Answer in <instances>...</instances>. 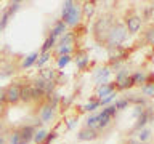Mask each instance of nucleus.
Instances as JSON below:
<instances>
[{
    "instance_id": "1",
    "label": "nucleus",
    "mask_w": 154,
    "mask_h": 144,
    "mask_svg": "<svg viewBox=\"0 0 154 144\" xmlns=\"http://www.w3.org/2000/svg\"><path fill=\"white\" fill-rule=\"evenodd\" d=\"M114 16L111 13L101 14L100 19H96L95 26H93V35L100 43H106V38H108V34L111 31V27L114 26Z\"/></svg>"
},
{
    "instance_id": "2",
    "label": "nucleus",
    "mask_w": 154,
    "mask_h": 144,
    "mask_svg": "<svg viewBox=\"0 0 154 144\" xmlns=\"http://www.w3.org/2000/svg\"><path fill=\"white\" fill-rule=\"evenodd\" d=\"M125 38H127V29L122 22H114V26L111 27V31L108 34V38H106V45L108 48L112 46H120Z\"/></svg>"
},
{
    "instance_id": "3",
    "label": "nucleus",
    "mask_w": 154,
    "mask_h": 144,
    "mask_svg": "<svg viewBox=\"0 0 154 144\" xmlns=\"http://www.w3.org/2000/svg\"><path fill=\"white\" fill-rule=\"evenodd\" d=\"M116 88L117 90H128L133 86V80L132 75L128 74L127 69H120L117 74H116Z\"/></svg>"
},
{
    "instance_id": "4",
    "label": "nucleus",
    "mask_w": 154,
    "mask_h": 144,
    "mask_svg": "<svg viewBox=\"0 0 154 144\" xmlns=\"http://www.w3.org/2000/svg\"><path fill=\"white\" fill-rule=\"evenodd\" d=\"M141 24H143V18L138 16L137 13H127V16H125V29L130 32V34H138L140 29H141Z\"/></svg>"
},
{
    "instance_id": "5",
    "label": "nucleus",
    "mask_w": 154,
    "mask_h": 144,
    "mask_svg": "<svg viewBox=\"0 0 154 144\" xmlns=\"http://www.w3.org/2000/svg\"><path fill=\"white\" fill-rule=\"evenodd\" d=\"M5 90H7V103L8 104H18L21 101V85L19 83H13Z\"/></svg>"
},
{
    "instance_id": "6",
    "label": "nucleus",
    "mask_w": 154,
    "mask_h": 144,
    "mask_svg": "<svg viewBox=\"0 0 154 144\" xmlns=\"http://www.w3.org/2000/svg\"><path fill=\"white\" fill-rule=\"evenodd\" d=\"M80 16H82V7L79 3H74V7H72L71 13L67 14V18L64 19L66 26H71V27H75L77 24L80 22Z\"/></svg>"
},
{
    "instance_id": "7",
    "label": "nucleus",
    "mask_w": 154,
    "mask_h": 144,
    "mask_svg": "<svg viewBox=\"0 0 154 144\" xmlns=\"http://www.w3.org/2000/svg\"><path fill=\"white\" fill-rule=\"evenodd\" d=\"M38 118L42 123H51V120L55 118V107H51L48 103L42 104L40 110H38Z\"/></svg>"
},
{
    "instance_id": "8",
    "label": "nucleus",
    "mask_w": 154,
    "mask_h": 144,
    "mask_svg": "<svg viewBox=\"0 0 154 144\" xmlns=\"http://www.w3.org/2000/svg\"><path fill=\"white\" fill-rule=\"evenodd\" d=\"M152 117H154V110L152 109H144L143 112H141V115H138V120H137V123H135V130L137 131H140V130H143L144 127L148 125V122H151L152 120Z\"/></svg>"
},
{
    "instance_id": "9",
    "label": "nucleus",
    "mask_w": 154,
    "mask_h": 144,
    "mask_svg": "<svg viewBox=\"0 0 154 144\" xmlns=\"http://www.w3.org/2000/svg\"><path fill=\"white\" fill-rule=\"evenodd\" d=\"M19 138H21L23 144H29L34 139V133H35V128L32 125H23V127L18 128Z\"/></svg>"
},
{
    "instance_id": "10",
    "label": "nucleus",
    "mask_w": 154,
    "mask_h": 144,
    "mask_svg": "<svg viewBox=\"0 0 154 144\" xmlns=\"http://www.w3.org/2000/svg\"><path fill=\"white\" fill-rule=\"evenodd\" d=\"M100 134H98V131L96 130H93V128H82L79 133H77V139L79 141H93V139H96Z\"/></svg>"
},
{
    "instance_id": "11",
    "label": "nucleus",
    "mask_w": 154,
    "mask_h": 144,
    "mask_svg": "<svg viewBox=\"0 0 154 144\" xmlns=\"http://www.w3.org/2000/svg\"><path fill=\"white\" fill-rule=\"evenodd\" d=\"M111 75V67H100L95 70V80L98 85H104L108 83V79Z\"/></svg>"
},
{
    "instance_id": "12",
    "label": "nucleus",
    "mask_w": 154,
    "mask_h": 144,
    "mask_svg": "<svg viewBox=\"0 0 154 144\" xmlns=\"http://www.w3.org/2000/svg\"><path fill=\"white\" fill-rule=\"evenodd\" d=\"M75 64H77V69H85L87 66H88V61H90V58L88 55H87V51L85 50H80V51H77L75 53Z\"/></svg>"
},
{
    "instance_id": "13",
    "label": "nucleus",
    "mask_w": 154,
    "mask_h": 144,
    "mask_svg": "<svg viewBox=\"0 0 154 144\" xmlns=\"http://www.w3.org/2000/svg\"><path fill=\"white\" fill-rule=\"evenodd\" d=\"M116 91V85L114 83H104V85H100L98 86V93H96V96L100 98V101L103 99V96L106 98V96L112 94Z\"/></svg>"
},
{
    "instance_id": "14",
    "label": "nucleus",
    "mask_w": 154,
    "mask_h": 144,
    "mask_svg": "<svg viewBox=\"0 0 154 144\" xmlns=\"http://www.w3.org/2000/svg\"><path fill=\"white\" fill-rule=\"evenodd\" d=\"M66 29H67V26H66V22L64 21H61V19H60V21H56L55 22V26H53V29H51V34H50V35L51 37H61L63 35V34H64L66 32Z\"/></svg>"
},
{
    "instance_id": "15",
    "label": "nucleus",
    "mask_w": 154,
    "mask_h": 144,
    "mask_svg": "<svg viewBox=\"0 0 154 144\" xmlns=\"http://www.w3.org/2000/svg\"><path fill=\"white\" fill-rule=\"evenodd\" d=\"M21 101L23 103H31L32 101V86H31V83L21 85Z\"/></svg>"
},
{
    "instance_id": "16",
    "label": "nucleus",
    "mask_w": 154,
    "mask_h": 144,
    "mask_svg": "<svg viewBox=\"0 0 154 144\" xmlns=\"http://www.w3.org/2000/svg\"><path fill=\"white\" fill-rule=\"evenodd\" d=\"M75 42V34L74 32H64L61 35V40H60V45H64V46H72Z\"/></svg>"
},
{
    "instance_id": "17",
    "label": "nucleus",
    "mask_w": 154,
    "mask_h": 144,
    "mask_svg": "<svg viewBox=\"0 0 154 144\" xmlns=\"http://www.w3.org/2000/svg\"><path fill=\"white\" fill-rule=\"evenodd\" d=\"M95 5H96L95 2H85V3H84L82 10H84V16H85L87 19H90L91 16H93V13H95V10H96Z\"/></svg>"
},
{
    "instance_id": "18",
    "label": "nucleus",
    "mask_w": 154,
    "mask_h": 144,
    "mask_svg": "<svg viewBox=\"0 0 154 144\" xmlns=\"http://www.w3.org/2000/svg\"><path fill=\"white\" fill-rule=\"evenodd\" d=\"M56 75H58V72L53 70V69H43L40 72V79H43L45 82H55Z\"/></svg>"
},
{
    "instance_id": "19",
    "label": "nucleus",
    "mask_w": 154,
    "mask_h": 144,
    "mask_svg": "<svg viewBox=\"0 0 154 144\" xmlns=\"http://www.w3.org/2000/svg\"><path fill=\"white\" fill-rule=\"evenodd\" d=\"M37 59H38V53H37V51L31 53V55L26 56V59H24V62H23V69H27V67L34 66V64L37 62Z\"/></svg>"
},
{
    "instance_id": "20",
    "label": "nucleus",
    "mask_w": 154,
    "mask_h": 144,
    "mask_svg": "<svg viewBox=\"0 0 154 144\" xmlns=\"http://www.w3.org/2000/svg\"><path fill=\"white\" fill-rule=\"evenodd\" d=\"M132 80H133V85H144L146 83V74L144 72H135L132 75Z\"/></svg>"
},
{
    "instance_id": "21",
    "label": "nucleus",
    "mask_w": 154,
    "mask_h": 144,
    "mask_svg": "<svg viewBox=\"0 0 154 144\" xmlns=\"http://www.w3.org/2000/svg\"><path fill=\"white\" fill-rule=\"evenodd\" d=\"M74 3L75 2H72V0H67V2H64L63 3V13H61V21H64V19L67 18V14L71 13V10H72V7H74Z\"/></svg>"
},
{
    "instance_id": "22",
    "label": "nucleus",
    "mask_w": 154,
    "mask_h": 144,
    "mask_svg": "<svg viewBox=\"0 0 154 144\" xmlns=\"http://www.w3.org/2000/svg\"><path fill=\"white\" fill-rule=\"evenodd\" d=\"M144 42H146L148 45L154 46V26H149L146 29V32H144Z\"/></svg>"
},
{
    "instance_id": "23",
    "label": "nucleus",
    "mask_w": 154,
    "mask_h": 144,
    "mask_svg": "<svg viewBox=\"0 0 154 144\" xmlns=\"http://www.w3.org/2000/svg\"><path fill=\"white\" fill-rule=\"evenodd\" d=\"M100 106H101V104H100V99H95V98H91V99H90V103H88V104H85L82 109H84V110H87V112H93V110H96V109L100 107Z\"/></svg>"
},
{
    "instance_id": "24",
    "label": "nucleus",
    "mask_w": 154,
    "mask_h": 144,
    "mask_svg": "<svg viewBox=\"0 0 154 144\" xmlns=\"http://www.w3.org/2000/svg\"><path fill=\"white\" fill-rule=\"evenodd\" d=\"M141 93L148 98H154V83H144L141 85Z\"/></svg>"
},
{
    "instance_id": "25",
    "label": "nucleus",
    "mask_w": 154,
    "mask_h": 144,
    "mask_svg": "<svg viewBox=\"0 0 154 144\" xmlns=\"http://www.w3.org/2000/svg\"><path fill=\"white\" fill-rule=\"evenodd\" d=\"M47 134H48L47 130H37V131L34 133V139H32V141H35V144H42L43 139L47 138Z\"/></svg>"
},
{
    "instance_id": "26",
    "label": "nucleus",
    "mask_w": 154,
    "mask_h": 144,
    "mask_svg": "<svg viewBox=\"0 0 154 144\" xmlns=\"http://www.w3.org/2000/svg\"><path fill=\"white\" fill-rule=\"evenodd\" d=\"M56 43V38L55 37H48L47 40H45V43H43V46H42V53H50V50L53 48V45Z\"/></svg>"
},
{
    "instance_id": "27",
    "label": "nucleus",
    "mask_w": 154,
    "mask_h": 144,
    "mask_svg": "<svg viewBox=\"0 0 154 144\" xmlns=\"http://www.w3.org/2000/svg\"><path fill=\"white\" fill-rule=\"evenodd\" d=\"M85 125H87V128H93V130H96V127H98V114L90 115V117L87 118Z\"/></svg>"
},
{
    "instance_id": "28",
    "label": "nucleus",
    "mask_w": 154,
    "mask_h": 144,
    "mask_svg": "<svg viewBox=\"0 0 154 144\" xmlns=\"http://www.w3.org/2000/svg\"><path fill=\"white\" fill-rule=\"evenodd\" d=\"M125 99H127L128 103H135V104L141 106V107H143V106H146V101H144L143 98H140L138 94H130L128 98H125Z\"/></svg>"
},
{
    "instance_id": "29",
    "label": "nucleus",
    "mask_w": 154,
    "mask_h": 144,
    "mask_svg": "<svg viewBox=\"0 0 154 144\" xmlns=\"http://www.w3.org/2000/svg\"><path fill=\"white\" fill-rule=\"evenodd\" d=\"M149 136H151V130H149V128H143V130H140V131H138V141L140 142H144Z\"/></svg>"
},
{
    "instance_id": "30",
    "label": "nucleus",
    "mask_w": 154,
    "mask_h": 144,
    "mask_svg": "<svg viewBox=\"0 0 154 144\" xmlns=\"http://www.w3.org/2000/svg\"><path fill=\"white\" fill-rule=\"evenodd\" d=\"M8 19H10V14L7 10H3V13H2V16H0V32L3 31L5 27H7V24H8Z\"/></svg>"
},
{
    "instance_id": "31",
    "label": "nucleus",
    "mask_w": 154,
    "mask_h": 144,
    "mask_svg": "<svg viewBox=\"0 0 154 144\" xmlns=\"http://www.w3.org/2000/svg\"><path fill=\"white\" fill-rule=\"evenodd\" d=\"M48 59H50V53H42V55H38V59L35 62V66L37 67H43V64L48 62Z\"/></svg>"
},
{
    "instance_id": "32",
    "label": "nucleus",
    "mask_w": 154,
    "mask_h": 144,
    "mask_svg": "<svg viewBox=\"0 0 154 144\" xmlns=\"http://www.w3.org/2000/svg\"><path fill=\"white\" fill-rule=\"evenodd\" d=\"M71 59H72V58H71L69 55H66V56H60V58H58V62H56V64H58V67H60V69H63L64 66L69 64Z\"/></svg>"
},
{
    "instance_id": "33",
    "label": "nucleus",
    "mask_w": 154,
    "mask_h": 144,
    "mask_svg": "<svg viewBox=\"0 0 154 144\" xmlns=\"http://www.w3.org/2000/svg\"><path fill=\"white\" fill-rule=\"evenodd\" d=\"M128 104H130V103H128L127 99H116V103H114L112 106H114L117 110H122V109H127Z\"/></svg>"
},
{
    "instance_id": "34",
    "label": "nucleus",
    "mask_w": 154,
    "mask_h": 144,
    "mask_svg": "<svg viewBox=\"0 0 154 144\" xmlns=\"http://www.w3.org/2000/svg\"><path fill=\"white\" fill-rule=\"evenodd\" d=\"M56 51H58V55H60V56H66V55H69V56H71V53H72V46L60 45V46L56 48Z\"/></svg>"
},
{
    "instance_id": "35",
    "label": "nucleus",
    "mask_w": 154,
    "mask_h": 144,
    "mask_svg": "<svg viewBox=\"0 0 154 144\" xmlns=\"http://www.w3.org/2000/svg\"><path fill=\"white\" fill-rule=\"evenodd\" d=\"M19 7H21V2H11L8 5V8H7V11H8V14L11 16L13 13H16L18 10H19Z\"/></svg>"
},
{
    "instance_id": "36",
    "label": "nucleus",
    "mask_w": 154,
    "mask_h": 144,
    "mask_svg": "<svg viewBox=\"0 0 154 144\" xmlns=\"http://www.w3.org/2000/svg\"><path fill=\"white\" fill-rule=\"evenodd\" d=\"M56 136H58V133H56V131H51V133H48V134H47V138L43 139V142H42V144H51V142L56 139Z\"/></svg>"
},
{
    "instance_id": "37",
    "label": "nucleus",
    "mask_w": 154,
    "mask_h": 144,
    "mask_svg": "<svg viewBox=\"0 0 154 144\" xmlns=\"http://www.w3.org/2000/svg\"><path fill=\"white\" fill-rule=\"evenodd\" d=\"M10 144H23L21 138H19V133H18V130H14V131L11 133V141H10Z\"/></svg>"
},
{
    "instance_id": "38",
    "label": "nucleus",
    "mask_w": 154,
    "mask_h": 144,
    "mask_svg": "<svg viewBox=\"0 0 154 144\" xmlns=\"http://www.w3.org/2000/svg\"><path fill=\"white\" fill-rule=\"evenodd\" d=\"M116 96H117V93L114 91L112 94H109V96H106V98H103V99H101V101H100V104H101V106H108V104H109L112 99H116Z\"/></svg>"
},
{
    "instance_id": "39",
    "label": "nucleus",
    "mask_w": 154,
    "mask_h": 144,
    "mask_svg": "<svg viewBox=\"0 0 154 144\" xmlns=\"http://www.w3.org/2000/svg\"><path fill=\"white\" fill-rule=\"evenodd\" d=\"M0 103L2 104L7 103V90L5 88H0Z\"/></svg>"
},
{
    "instance_id": "40",
    "label": "nucleus",
    "mask_w": 154,
    "mask_h": 144,
    "mask_svg": "<svg viewBox=\"0 0 154 144\" xmlns=\"http://www.w3.org/2000/svg\"><path fill=\"white\" fill-rule=\"evenodd\" d=\"M125 144H144V142H140L138 139H128V141H125Z\"/></svg>"
},
{
    "instance_id": "41",
    "label": "nucleus",
    "mask_w": 154,
    "mask_h": 144,
    "mask_svg": "<svg viewBox=\"0 0 154 144\" xmlns=\"http://www.w3.org/2000/svg\"><path fill=\"white\" fill-rule=\"evenodd\" d=\"M5 112V104H2V103H0V115H2Z\"/></svg>"
},
{
    "instance_id": "42",
    "label": "nucleus",
    "mask_w": 154,
    "mask_h": 144,
    "mask_svg": "<svg viewBox=\"0 0 154 144\" xmlns=\"http://www.w3.org/2000/svg\"><path fill=\"white\" fill-rule=\"evenodd\" d=\"M0 144H5V138L3 136H0Z\"/></svg>"
},
{
    "instance_id": "43",
    "label": "nucleus",
    "mask_w": 154,
    "mask_h": 144,
    "mask_svg": "<svg viewBox=\"0 0 154 144\" xmlns=\"http://www.w3.org/2000/svg\"><path fill=\"white\" fill-rule=\"evenodd\" d=\"M151 8H152V10H154V2H152V3H151Z\"/></svg>"
}]
</instances>
